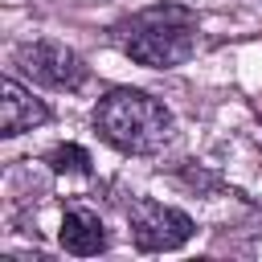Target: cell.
Instances as JSON below:
<instances>
[{"label":"cell","instance_id":"5b68a950","mask_svg":"<svg viewBox=\"0 0 262 262\" xmlns=\"http://www.w3.org/2000/svg\"><path fill=\"white\" fill-rule=\"evenodd\" d=\"M41 123H49V106L41 98H33V90H25L16 78H4L0 82V135L12 139Z\"/></svg>","mask_w":262,"mask_h":262},{"label":"cell","instance_id":"277c9868","mask_svg":"<svg viewBox=\"0 0 262 262\" xmlns=\"http://www.w3.org/2000/svg\"><path fill=\"white\" fill-rule=\"evenodd\" d=\"M16 66H20L33 82H41V86H49V90H78V86L86 82V61H82L70 45H61V41H53V37L16 45Z\"/></svg>","mask_w":262,"mask_h":262},{"label":"cell","instance_id":"7a4b0ae2","mask_svg":"<svg viewBox=\"0 0 262 262\" xmlns=\"http://www.w3.org/2000/svg\"><path fill=\"white\" fill-rule=\"evenodd\" d=\"M94 131L123 156H151L172 139V111L135 86H115L94 106Z\"/></svg>","mask_w":262,"mask_h":262},{"label":"cell","instance_id":"6da1fadb","mask_svg":"<svg viewBox=\"0 0 262 262\" xmlns=\"http://www.w3.org/2000/svg\"><path fill=\"white\" fill-rule=\"evenodd\" d=\"M115 45L147 70L184 66L196 53V12L176 0L139 8L115 25Z\"/></svg>","mask_w":262,"mask_h":262},{"label":"cell","instance_id":"52a82bcc","mask_svg":"<svg viewBox=\"0 0 262 262\" xmlns=\"http://www.w3.org/2000/svg\"><path fill=\"white\" fill-rule=\"evenodd\" d=\"M45 164H49L53 172H78V176L90 172V156H86V147H78V143H57L53 151H45Z\"/></svg>","mask_w":262,"mask_h":262},{"label":"cell","instance_id":"3957f363","mask_svg":"<svg viewBox=\"0 0 262 262\" xmlns=\"http://www.w3.org/2000/svg\"><path fill=\"white\" fill-rule=\"evenodd\" d=\"M127 225H131V242L143 250V254H168V250H180L188 237H192V217L172 209V205H160L151 196H135L127 205Z\"/></svg>","mask_w":262,"mask_h":262},{"label":"cell","instance_id":"8992f818","mask_svg":"<svg viewBox=\"0 0 262 262\" xmlns=\"http://www.w3.org/2000/svg\"><path fill=\"white\" fill-rule=\"evenodd\" d=\"M57 237H61L66 254H78V258H90V254H102L106 250V225L90 209H66Z\"/></svg>","mask_w":262,"mask_h":262}]
</instances>
